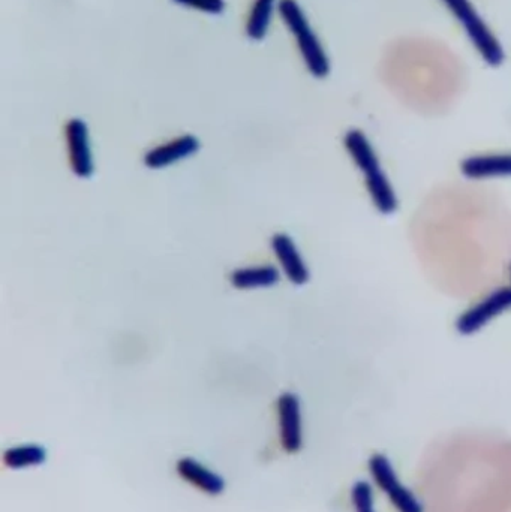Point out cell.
I'll return each instance as SVG.
<instances>
[{
	"label": "cell",
	"mask_w": 511,
	"mask_h": 512,
	"mask_svg": "<svg viewBox=\"0 0 511 512\" xmlns=\"http://www.w3.org/2000/svg\"><path fill=\"white\" fill-rule=\"evenodd\" d=\"M419 481L431 512H511V441L447 439L429 448Z\"/></svg>",
	"instance_id": "6da1fadb"
},
{
	"label": "cell",
	"mask_w": 511,
	"mask_h": 512,
	"mask_svg": "<svg viewBox=\"0 0 511 512\" xmlns=\"http://www.w3.org/2000/svg\"><path fill=\"white\" fill-rule=\"evenodd\" d=\"M345 149L365 176L366 188L371 195L372 203L383 215H392L398 209V198L393 191L392 183L387 179L378 161L374 147L362 131L348 132L344 138Z\"/></svg>",
	"instance_id": "7a4b0ae2"
},
{
	"label": "cell",
	"mask_w": 511,
	"mask_h": 512,
	"mask_svg": "<svg viewBox=\"0 0 511 512\" xmlns=\"http://www.w3.org/2000/svg\"><path fill=\"white\" fill-rule=\"evenodd\" d=\"M278 12L287 29L296 38L297 47L308 71L317 78L327 77L330 72L329 57L312 30L302 6L296 0H279Z\"/></svg>",
	"instance_id": "3957f363"
},
{
	"label": "cell",
	"mask_w": 511,
	"mask_h": 512,
	"mask_svg": "<svg viewBox=\"0 0 511 512\" xmlns=\"http://www.w3.org/2000/svg\"><path fill=\"white\" fill-rule=\"evenodd\" d=\"M453 17L459 21L477 53L489 66H500L504 62V48L497 36L480 17L471 0H441Z\"/></svg>",
	"instance_id": "277c9868"
},
{
	"label": "cell",
	"mask_w": 511,
	"mask_h": 512,
	"mask_svg": "<svg viewBox=\"0 0 511 512\" xmlns=\"http://www.w3.org/2000/svg\"><path fill=\"white\" fill-rule=\"evenodd\" d=\"M369 472L381 492L389 498L398 512H425V505L399 480L392 462L383 454H375L369 460Z\"/></svg>",
	"instance_id": "5b68a950"
},
{
	"label": "cell",
	"mask_w": 511,
	"mask_h": 512,
	"mask_svg": "<svg viewBox=\"0 0 511 512\" xmlns=\"http://www.w3.org/2000/svg\"><path fill=\"white\" fill-rule=\"evenodd\" d=\"M511 307V288L495 289L479 303L462 313L456 321V330L462 336H471L482 330L492 319Z\"/></svg>",
	"instance_id": "8992f818"
},
{
	"label": "cell",
	"mask_w": 511,
	"mask_h": 512,
	"mask_svg": "<svg viewBox=\"0 0 511 512\" xmlns=\"http://www.w3.org/2000/svg\"><path fill=\"white\" fill-rule=\"evenodd\" d=\"M66 147L69 167L81 179L93 174L92 150H90L89 129L80 119H71L65 126Z\"/></svg>",
	"instance_id": "52a82bcc"
},
{
	"label": "cell",
	"mask_w": 511,
	"mask_h": 512,
	"mask_svg": "<svg viewBox=\"0 0 511 512\" xmlns=\"http://www.w3.org/2000/svg\"><path fill=\"white\" fill-rule=\"evenodd\" d=\"M279 432L281 444L287 453H296L302 448V411L300 402L293 393H284L278 399Z\"/></svg>",
	"instance_id": "ba28073f"
},
{
	"label": "cell",
	"mask_w": 511,
	"mask_h": 512,
	"mask_svg": "<svg viewBox=\"0 0 511 512\" xmlns=\"http://www.w3.org/2000/svg\"><path fill=\"white\" fill-rule=\"evenodd\" d=\"M461 171L471 180L511 177V153L470 156L462 161Z\"/></svg>",
	"instance_id": "9c48e42d"
},
{
	"label": "cell",
	"mask_w": 511,
	"mask_h": 512,
	"mask_svg": "<svg viewBox=\"0 0 511 512\" xmlns=\"http://www.w3.org/2000/svg\"><path fill=\"white\" fill-rule=\"evenodd\" d=\"M272 251L278 258L282 270L288 280L294 285H305L309 280V270L297 249L296 243L293 242L287 234H276L272 237Z\"/></svg>",
	"instance_id": "30bf717a"
},
{
	"label": "cell",
	"mask_w": 511,
	"mask_h": 512,
	"mask_svg": "<svg viewBox=\"0 0 511 512\" xmlns=\"http://www.w3.org/2000/svg\"><path fill=\"white\" fill-rule=\"evenodd\" d=\"M200 149V143L194 135H183L170 143L161 144L144 156V164L152 170L168 167L182 159L189 158Z\"/></svg>",
	"instance_id": "8fae6325"
},
{
	"label": "cell",
	"mask_w": 511,
	"mask_h": 512,
	"mask_svg": "<svg viewBox=\"0 0 511 512\" xmlns=\"http://www.w3.org/2000/svg\"><path fill=\"white\" fill-rule=\"evenodd\" d=\"M176 471L182 480H185L191 486L197 487L200 492L213 496L221 495L224 492V480L206 466L201 465L197 460L191 459V457L180 459L177 462Z\"/></svg>",
	"instance_id": "7c38bea8"
},
{
	"label": "cell",
	"mask_w": 511,
	"mask_h": 512,
	"mask_svg": "<svg viewBox=\"0 0 511 512\" xmlns=\"http://www.w3.org/2000/svg\"><path fill=\"white\" fill-rule=\"evenodd\" d=\"M279 282V271L272 265L237 268L231 274V283L237 289L269 288Z\"/></svg>",
	"instance_id": "4fadbf2b"
},
{
	"label": "cell",
	"mask_w": 511,
	"mask_h": 512,
	"mask_svg": "<svg viewBox=\"0 0 511 512\" xmlns=\"http://www.w3.org/2000/svg\"><path fill=\"white\" fill-rule=\"evenodd\" d=\"M276 0H255L246 21V33L254 41H261L267 35Z\"/></svg>",
	"instance_id": "5bb4252c"
},
{
	"label": "cell",
	"mask_w": 511,
	"mask_h": 512,
	"mask_svg": "<svg viewBox=\"0 0 511 512\" xmlns=\"http://www.w3.org/2000/svg\"><path fill=\"white\" fill-rule=\"evenodd\" d=\"M45 450L39 445H20L9 448L3 454V463L11 469L30 468L44 463Z\"/></svg>",
	"instance_id": "9a60e30c"
},
{
	"label": "cell",
	"mask_w": 511,
	"mask_h": 512,
	"mask_svg": "<svg viewBox=\"0 0 511 512\" xmlns=\"http://www.w3.org/2000/svg\"><path fill=\"white\" fill-rule=\"evenodd\" d=\"M351 502L356 512H377L375 511L374 492L371 484L366 481H359L354 484L351 490Z\"/></svg>",
	"instance_id": "2e32d148"
},
{
	"label": "cell",
	"mask_w": 511,
	"mask_h": 512,
	"mask_svg": "<svg viewBox=\"0 0 511 512\" xmlns=\"http://www.w3.org/2000/svg\"><path fill=\"white\" fill-rule=\"evenodd\" d=\"M177 5L186 6V8L197 9V11L206 12V14H222L225 9L224 0H173Z\"/></svg>",
	"instance_id": "e0dca14e"
}]
</instances>
